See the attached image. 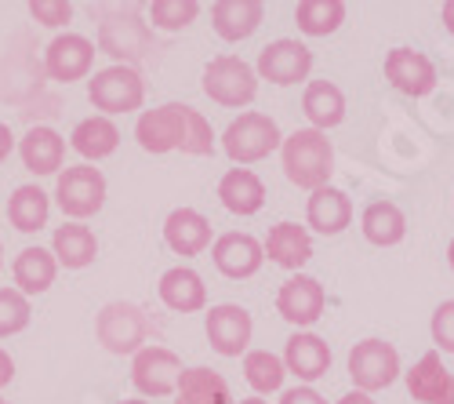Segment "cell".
<instances>
[{
    "label": "cell",
    "mask_w": 454,
    "mask_h": 404,
    "mask_svg": "<svg viewBox=\"0 0 454 404\" xmlns=\"http://www.w3.org/2000/svg\"><path fill=\"white\" fill-rule=\"evenodd\" d=\"M135 139L145 154H189V157H207L215 154V128L200 109L185 106V102H168L157 109L138 114Z\"/></svg>",
    "instance_id": "cell-1"
},
{
    "label": "cell",
    "mask_w": 454,
    "mask_h": 404,
    "mask_svg": "<svg viewBox=\"0 0 454 404\" xmlns=\"http://www.w3.org/2000/svg\"><path fill=\"white\" fill-rule=\"evenodd\" d=\"M280 164L287 182H294L298 190H324L331 186V171H334V146L327 139V131L317 128H298L284 139L280 146Z\"/></svg>",
    "instance_id": "cell-2"
},
{
    "label": "cell",
    "mask_w": 454,
    "mask_h": 404,
    "mask_svg": "<svg viewBox=\"0 0 454 404\" xmlns=\"http://www.w3.org/2000/svg\"><path fill=\"white\" fill-rule=\"evenodd\" d=\"M98 51L113 55L117 66H135L157 51V41L135 8H117L98 19Z\"/></svg>",
    "instance_id": "cell-3"
},
{
    "label": "cell",
    "mask_w": 454,
    "mask_h": 404,
    "mask_svg": "<svg viewBox=\"0 0 454 404\" xmlns=\"http://www.w3.org/2000/svg\"><path fill=\"white\" fill-rule=\"evenodd\" d=\"M280 146H284V135H280L277 121L270 114H258V109H247V114L230 121V128L222 131V150L237 168L266 161Z\"/></svg>",
    "instance_id": "cell-4"
},
{
    "label": "cell",
    "mask_w": 454,
    "mask_h": 404,
    "mask_svg": "<svg viewBox=\"0 0 454 404\" xmlns=\"http://www.w3.org/2000/svg\"><path fill=\"white\" fill-rule=\"evenodd\" d=\"M95 339L117 357H135L149 343V317L135 303H106L95 317Z\"/></svg>",
    "instance_id": "cell-5"
},
{
    "label": "cell",
    "mask_w": 454,
    "mask_h": 404,
    "mask_svg": "<svg viewBox=\"0 0 454 404\" xmlns=\"http://www.w3.org/2000/svg\"><path fill=\"white\" fill-rule=\"evenodd\" d=\"M88 99L102 117L135 114L145 102V81L135 66H106L88 81Z\"/></svg>",
    "instance_id": "cell-6"
},
{
    "label": "cell",
    "mask_w": 454,
    "mask_h": 404,
    "mask_svg": "<svg viewBox=\"0 0 454 404\" xmlns=\"http://www.w3.org/2000/svg\"><path fill=\"white\" fill-rule=\"evenodd\" d=\"M55 201L69 223H84V218L98 215L106 204V175L95 164H73L59 171L55 182Z\"/></svg>",
    "instance_id": "cell-7"
},
{
    "label": "cell",
    "mask_w": 454,
    "mask_h": 404,
    "mask_svg": "<svg viewBox=\"0 0 454 404\" xmlns=\"http://www.w3.org/2000/svg\"><path fill=\"white\" fill-rule=\"evenodd\" d=\"M204 95L225 109H244L258 95V73L237 55H218L204 66Z\"/></svg>",
    "instance_id": "cell-8"
},
{
    "label": "cell",
    "mask_w": 454,
    "mask_h": 404,
    "mask_svg": "<svg viewBox=\"0 0 454 404\" xmlns=\"http://www.w3.org/2000/svg\"><path fill=\"white\" fill-rule=\"evenodd\" d=\"M349 379L360 393H378L400 379V353L386 339H364L349 350Z\"/></svg>",
    "instance_id": "cell-9"
},
{
    "label": "cell",
    "mask_w": 454,
    "mask_h": 404,
    "mask_svg": "<svg viewBox=\"0 0 454 404\" xmlns=\"http://www.w3.org/2000/svg\"><path fill=\"white\" fill-rule=\"evenodd\" d=\"M182 357L168 346H145L131 357V383L142 397H171L182 383Z\"/></svg>",
    "instance_id": "cell-10"
},
{
    "label": "cell",
    "mask_w": 454,
    "mask_h": 404,
    "mask_svg": "<svg viewBox=\"0 0 454 404\" xmlns=\"http://www.w3.org/2000/svg\"><path fill=\"white\" fill-rule=\"evenodd\" d=\"M309 69H313V51L301 41H291V36H280V41L266 44L258 51V62H254L258 81H270V84H280V88L306 81Z\"/></svg>",
    "instance_id": "cell-11"
},
{
    "label": "cell",
    "mask_w": 454,
    "mask_h": 404,
    "mask_svg": "<svg viewBox=\"0 0 454 404\" xmlns=\"http://www.w3.org/2000/svg\"><path fill=\"white\" fill-rule=\"evenodd\" d=\"M324 306H327V296H324V284L309 273H294L280 284L277 291V313L294 324L298 332L313 328L320 317H324Z\"/></svg>",
    "instance_id": "cell-12"
},
{
    "label": "cell",
    "mask_w": 454,
    "mask_h": 404,
    "mask_svg": "<svg viewBox=\"0 0 454 404\" xmlns=\"http://www.w3.org/2000/svg\"><path fill=\"white\" fill-rule=\"evenodd\" d=\"M91 66H95V44L84 33H59L44 48V73L59 84L91 77Z\"/></svg>",
    "instance_id": "cell-13"
},
{
    "label": "cell",
    "mask_w": 454,
    "mask_h": 404,
    "mask_svg": "<svg viewBox=\"0 0 454 404\" xmlns=\"http://www.w3.org/2000/svg\"><path fill=\"white\" fill-rule=\"evenodd\" d=\"M204 332H207V343L215 353L222 357H240L247 353L251 346V332H254V321L244 306L237 303H218L207 310V321H204Z\"/></svg>",
    "instance_id": "cell-14"
},
{
    "label": "cell",
    "mask_w": 454,
    "mask_h": 404,
    "mask_svg": "<svg viewBox=\"0 0 454 404\" xmlns=\"http://www.w3.org/2000/svg\"><path fill=\"white\" fill-rule=\"evenodd\" d=\"M211 263L222 277L230 281H247L262 270V263H266V244L254 241L251 234H222L215 244H211Z\"/></svg>",
    "instance_id": "cell-15"
},
{
    "label": "cell",
    "mask_w": 454,
    "mask_h": 404,
    "mask_svg": "<svg viewBox=\"0 0 454 404\" xmlns=\"http://www.w3.org/2000/svg\"><path fill=\"white\" fill-rule=\"evenodd\" d=\"M386 81L407 99H426L436 88V66L426 51L393 48L386 55Z\"/></svg>",
    "instance_id": "cell-16"
},
{
    "label": "cell",
    "mask_w": 454,
    "mask_h": 404,
    "mask_svg": "<svg viewBox=\"0 0 454 404\" xmlns=\"http://www.w3.org/2000/svg\"><path fill=\"white\" fill-rule=\"evenodd\" d=\"M284 364L287 376H294L301 386H313L331 368V346L313 332H294L284 346Z\"/></svg>",
    "instance_id": "cell-17"
},
{
    "label": "cell",
    "mask_w": 454,
    "mask_h": 404,
    "mask_svg": "<svg viewBox=\"0 0 454 404\" xmlns=\"http://www.w3.org/2000/svg\"><path fill=\"white\" fill-rule=\"evenodd\" d=\"M19 157L33 175H59L66 164V139L48 124H36L19 139Z\"/></svg>",
    "instance_id": "cell-18"
},
{
    "label": "cell",
    "mask_w": 454,
    "mask_h": 404,
    "mask_svg": "<svg viewBox=\"0 0 454 404\" xmlns=\"http://www.w3.org/2000/svg\"><path fill=\"white\" fill-rule=\"evenodd\" d=\"M164 241L175 255H200L211 248V223L197 208H175L164 218Z\"/></svg>",
    "instance_id": "cell-19"
},
{
    "label": "cell",
    "mask_w": 454,
    "mask_h": 404,
    "mask_svg": "<svg viewBox=\"0 0 454 404\" xmlns=\"http://www.w3.org/2000/svg\"><path fill=\"white\" fill-rule=\"evenodd\" d=\"M262 19H266V4H262V0H218L211 8L215 33L230 44L247 41V36L262 26Z\"/></svg>",
    "instance_id": "cell-20"
},
{
    "label": "cell",
    "mask_w": 454,
    "mask_h": 404,
    "mask_svg": "<svg viewBox=\"0 0 454 404\" xmlns=\"http://www.w3.org/2000/svg\"><path fill=\"white\" fill-rule=\"evenodd\" d=\"M306 223L317 234H324V237H338L353 223V201H349V194L338 190V186H324V190L309 194Z\"/></svg>",
    "instance_id": "cell-21"
},
{
    "label": "cell",
    "mask_w": 454,
    "mask_h": 404,
    "mask_svg": "<svg viewBox=\"0 0 454 404\" xmlns=\"http://www.w3.org/2000/svg\"><path fill=\"white\" fill-rule=\"evenodd\" d=\"M157 291H160V303L175 313H200L207 306V284L197 270H189V266L168 270L160 277Z\"/></svg>",
    "instance_id": "cell-22"
},
{
    "label": "cell",
    "mask_w": 454,
    "mask_h": 404,
    "mask_svg": "<svg viewBox=\"0 0 454 404\" xmlns=\"http://www.w3.org/2000/svg\"><path fill=\"white\" fill-rule=\"evenodd\" d=\"M12 277H15L22 296H44V291L55 284V277H59V259H55L48 248L29 244V248H22L15 255Z\"/></svg>",
    "instance_id": "cell-23"
},
{
    "label": "cell",
    "mask_w": 454,
    "mask_h": 404,
    "mask_svg": "<svg viewBox=\"0 0 454 404\" xmlns=\"http://www.w3.org/2000/svg\"><path fill=\"white\" fill-rule=\"evenodd\" d=\"M218 201L233 215H254L266 204V182H262L251 168H230L218 182Z\"/></svg>",
    "instance_id": "cell-24"
},
{
    "label": "cell",
    "mask_w": 454,
    "mask_h": 404,
    "mask_svg": "<svg viewBox=\"0 0 454 404\" xmlns=\"http://www.w3.org/2000/svg\"><path fill=\"white\" fill-rule=\"evenodd\" d=\"M301 114H306L309 128L327 131L346 121V95L334 81H309L301 91Z\"/></svg>",
    "instance_id": "cell-25"
},
{
    "label": "cell",
    "mask_w": 454,
    "mask_h": 404,
    "mask_svg": "<svg viewBox=\"0 0 454 404\" xmlns=\"http://www.w3.org/2000/svg\"><path fill=\"white\" fill-rule=\"evenodd\" d=\"M51 255L66 270H84V266L95 263V255H98V237L84 223H62L51 234Z\"/></svg>",
    "instance_id": "cell-26"
},
{
    "label": "cell",
    "mask_w": 454,
    "mask_h": 404,
    "mask_svg": "<svg viewBox=\"0 0 454 404\" xmlns=\"http://www.w3.org/2000/svg\"><path fill=\"white\" fill-rule=\"evenodd\" d=\"M266 255H270V263L298 273L313 259V237H309L306 226H298V223H277L266 237Z\"/></svg>",
    "instance_id": "cell-27"
},
{
    "label": "cell",
    "mask_w": 454,
    "mask_h": 404,
    "mask_svg": "<svg viewBox=\"0 0 454 404\" xmlns=\"http://www.w3.org/2000/svg\"><path fill=\"white\" fill-rule=\"evenodd\" d=\"M69 146H73V150H77L88 164H98V161H106L109 154H117V146H121V128L113 124V117H102V114L84 117L77 128H73Z\"/></svg>",
    "instance_id": "cell-28"
},
{
    "label": "cell",
    "mask_w": 454,
    "mask_h": 404,
    "mask_svg": "<svg viewBox=\"0 0 454 404\" xmlns=\"http://www.w3.org/2000/svg\"><path fill=\"white\" fill-rule=\"evenodd\" d=\"M360 230L374 248H393L407 237V215L393 201H371L360 215Z\"/></svg>",
    "instance_id": "cell-29"
},
{
    "label": "cell",
    "mask_w": 454,
    "mask_h": 404,
    "mask_svg": "<svg viewBox=\"0 0 454 404\" xmlns=\"http://www.w3.org/2000/svg\"><path fill=\"white\" fill-rule=\"evenodd\" d=\"M48 215H51V197L33 186V182H26V186H19L12 197H8V223L19 230V234H36L48 226Z\"/></svg>",
    "instance_id": "cell-30"
},
{
    "label": "cell",
    "mask_w": 454,
    "mask_h": 404,
    "mask_svg": "<svg viewBox=\"0 0 454 404\" xmlns=\"http://www.w3.org/2000/svg\"><path fill=\"white\" fill-rule=\"evenodd\" d=\"M450 379L454 376L443 368L440 350H429L426 357L414 360V368L407 372V390H411L414 400H422V404H440V397L447 393Z\"/></svg>",
    "instance_id": "cell-31"
},
{
    "label": "cell",
    "mask_w": 454,
    "mask_h": 404,
    "mask_svg": "<svg viewBox=\"0 0 454 404\" xmlns=\"http://www.w3.org/2000/svg\"><path fill=\"white\" fill-rule=\"evenodd\" d=\"M175 404H237L230 393V383H225L218 372L211 368H185Z\"/></svg>",
    "instance_id": "cell-32"
},
{
    "label": "cell",
    "mask_w": 454,
    "mask_h": 404,
    "mask_svg": "<svg viewBox=\"0 0 454 404\" xmlns=\"http://www.w3.org/2000/svg\"><path fill=\"white\" fill-rule=\"evenodd\" d=\"M244 379L254 390V397L277 393L287 379V364H284V357H277L270 350H247L244 353Z\"/></svg>",
    "instance_id": "cell-33"
},
{
    "label": "cell",
    "mask_w": 454,
    "mask_h": 404,
    "mask_svg": "<svg viewBox=\"0 0 454 404\" xmlns=\"http://www.w3.org/2000/svg\"><path fill=\"white\" fill-rule=\"evenodd\" d=\"M294 22L306 36H331L346 22V4L342 0H301L294 8Z\"/></svg>",
    "instance_id": "cell-34"
},
{
    "label": "cell",
    "mask_w": 454,
    "mask_h": 404,
    "mask_svg": "<svg viewBox=\"0 0 454 404\" xmlns=\"http://www.w3.org/2000/svg\"><path fill=\"white\" fill-rule=\"evenodd\" d=\"M197 15H200L197 0H153V4H149V22L157 29H168V33L193 26Z\"/></svg>",
    "instance_id": "cell-35"
},
{
    "label": "cell",
    "mask_w": 454,
    "mask_h": 404,
    "mask_svg": "<svg viewBox=\"0 0 454 404\" xmlns=\"http://www.w3.org/2000/svg\"><path fill=\"white\" fill-rule=\"evenodd\" d=\"M29 317H33L29 296H22L19 288H0V339L19 336L29 324Z\"/></svg>",
    "instance_id": "cell-36"
},
{
    "label": "cell",
    "mask_w": 454,
    "mask_h": 404,
    "mask_svg": "<svg viewBox=\"0 0 454 404\" xmlns=\"http://www.w3.org/2000/svg\"><path fill=\"white\" fill-rule=\"evenodd\" d=\"M29 15L41 26H48V29H62V26L73 22V4L69 0H33Z\"/></svg>",
    "instance_id": "cell-37"
},
{
    "label": "cell",
    "mask_w": 454,
    "mask_h": 404,
    "mask_svg": "<svg viewBox=\"0 0 454 404\" xmlns=\"http://www.w3.org/2000/svg\"><path fill=\"white\" fill-rule=\"evenodd\" d=\"M429 332H433L436 350L454 353V299H447V303H440V306H436L433 324H429Z\"/></svg>",
    "instance_id": "cell-38"
},
{
    "label": "cell",
    "mask_w": 454,
    "mask_h": 404,
    "mask_svg": "<svg viewBox=\"0 0 454 404\" xmlns=\"http://www.w3.org/2000/svg\"><path fill=\"white\" fill-rule=\"evenodd\" d=\"M280 404H327V397L313 386H291L280 393Z\"/></svg>",
    "instance_id": "cell-39"
},
{
    "label": "cell",
    "mask_w": 454,
    "mask_h": 404,
    "mask_svg": "<svg viewBox=\"0 0 454 404\" xmlns=\"http://www.w3.org/2000/svg\"><path fill=\"white\" fill-rule=\"evenodd\" d=\"M12 379H15V360L8 350H0V390H4Z\"/></svg>",
    "instance_id": "cell-40"
},
{
    "label": "cell",
    "mask_w": 454,
    "mask_h": 404,
    "mask_svg": "<svg viewBox=\"0 0 454 404\" xmlns=\"http://www.w3.org/2000/svg\"><path fill=\"white\" fill-rule=\"evenodd\" d=\"M12 150H15V135H12V128H8V124H0V164H4V161L12 157Z\"/></svg>",
    "instance_id": "cell-41"
},
{
    "label": "cell",
    "mask_w": 454,
    "mask_h": 404,
    "mask_svg": "<svg viewBox=\"0 0 454 404\" xmlns=\"http://www.w3.org/2000/svg\"><path fill=\"white\" fill-rule=\"evenodd\" d=\"M338 404H374L371 393H360V390H349L346 397H338Z\"/></svg>",
    "instance_id": "cell-42"
},
{
    "label": "cell",
    "mask_w": 454,
    "mask_h": 404,
    "mask_svg": "<svg viewBox=\"0 0 454 404\" xmlns=\"http://www.w3.org/2000/svg\"><path fill=\"white\" fill-rule=\"evenodd\" d=\"M440 15H443V29H447V33L454 36V0H447V4H443V12H440Z\"/></svg>",
    "instance_id": "cell-43"
},
{
    "label": "cell",
    "mask_w": 454,
    "mask_h": 404,
    "mask_svg": "<svg viewBox=\"0 0 454 404\" xmlns=\"http://www.w3.org/2000/svg\"><path fill=\"white\" fill-rule=\"evenodd\" d=\"M440 404H454V379H450V386H447V393L440 397Z\"/></svg>",
    "instance_id": "cell-44"
},
{
    "label": "cell",
    "mask_w": 454,
    "mask_h": 404,
    "mask_svg": "<svg viewBox=\"0 0 454 404\" xmlns=\"http://www.w3.org/2000/svg\"><path fill=\"white\" fill-rule=\"evenodd\" d=\"M237 404H270V400H262V397H244V400H237Z\"/></svg>",
    "instance_id": "cell-45"
},
{
    "label": "cell",
    "mask_w": 454,
    "mask_h": 404,
    "mask_svg": "<svg viewBox=\"0 0 454 404\" xmlns=\"http://www.w3.org/2000/svg\"><path fill=\"white\" fill-rule=\"evenodd\" d=\"M447 263H450V270H454V241L447 244Z\"/></svg>",
    "instance_id": "cell-46"
},
{
    "label": "cell",
    "mask_w": 454,
    "mask_h": 404,
    "mask_svg": "<svg viewBox=\"0 0 454 404\" xmlns=\"http://www.w3.org/2000/svg\"><path fill=\"white\" fill-rule=\"evenodd\" d=\"M117 404H149V400H142V397H131V400H117Z\"/></svg>",
    "instance_id": "cell-47"
},
{
    "label": "cell",
    "mask_w": 454,
    "mask_h": 404,
    "mask_svg": "<svg viewBox=\"0 0 454 404\" xmlns=\"http://www.w3.org/2000/svg\"><path fill=\"white\" fill-rule=\"evenodd\" d=\"M0 266H4V244H0Z\"/></svg>",
    "instance_id": "cell-48"
},
{
    "label": "cell",
    "mask_w": 454,
    "mask_h": 404,
    "mask_svg": "<svg viewBox=\"0 0 454 404\" xmlns=\"http://www.w3.org/2000/svg\"><path fill=\"white\" fill-rule=\"evenodd\" d=\"M0 404H12V400H4V397H0Z\"/></svg>",
    "instance_id": "cell-49"
}]
</instances>
